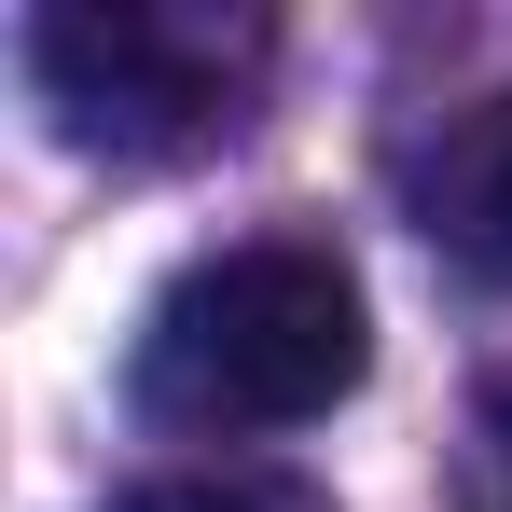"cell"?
<instances>
[{
  "instance_id": "6da1fadb",
  "label": "cell",
  "mask_w": 512,
  "mask_h": 512,
  "mask_svg": "<svg viewBox=\"0 0 512 512\" xmlns=\"http://www.w3.org/2000/svg\"><path fill=\"white\" fill-rule=\"evenodd\" d=\"M374 360V305L319 236H250V250L180 263L139 319V416L194 443H250V429L333 416Z\"/></svg>"
},
{
  "instance_id": "277c9868",
  "label": "cell",
  "mask_w": 512,
  "mask_h": 512,
  "mask_svg": "<svg viewBox=\"0 0 512 512\" xmlns=\"http://www.w3.org/2000/svg\"><path fill=\"white\" fill-rule=\"evenodd\" d=\"M111 512H319L291 471H167V485H139V499Z\"/></svg>"
},
{
  "instance_id": "3957f363",
  "label": "cell",
  "mask_w": 512,
  "mask_h": 512,
  "mask_svg": "<svg viewBox=\"0 0 512 512\" xmlns=\"http://www.w3.org/2000/svg\"><path fill=\"white\" fill-rule=\"evenodd\" d=\"M416 222L443 263H471L485 291H512V84L443 111V139L416 153Z\"/></svg>"
},
{
  "instance_id": "5b68a950",
  "label": "cell",
  "mask_w": 512,
  "mask_h": 512,
  "mask_svg": "<svg viewBox=\"0 0 512 512\" xmlns=\"http://www.w3.org/2000/svg\"><path fill=\"white\" fill-rule=\"evenodd\" d=\"M485 512H512V374L485 388Z\"/></svg>"
},
{
  "instance_id": "7a4b0ae2",
  "label": "cell",
  "mask_w": 512,
  "mask_h": 512,
  "mask_svg": "<svg viewBox=\"0 0 512 512\" xmlns=\"http://www.w3.org/2000/svg\"><path fill=\"white\" fill-rule=\"evenodd\" d=\"M28 84L84 153L167 167V153L236 139L263 84V28L208 0H56V14H28Z\"/></svg>"
}]
</instances>
